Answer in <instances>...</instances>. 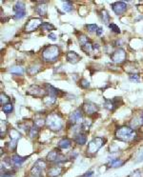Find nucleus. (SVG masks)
Segmentation results:
<instances>
[{
    "mask_svg": "<svg viewBox=\"0 0 143 177\" xmlns=\"http://www.w3.org/2000/svg\"><path fill=\"white\" fill-rule=\"evenodd\" d=\"M45 119H46V127L50 130H52V132H58L63 129V126H64L63 117L57 111H54V113H51L50 114H48Z\"/></svg>",
    "mask_w": 143,
    "mask_h": 177,
    "instance_id": "f257e3e1",
    "label": "nucleus"
},
{
    "mask_svg": "<svg viewBox=\"0 0 143 177\" xmlns=\"http://www.w3.org/2000/svg\"><path fill=\"white\" fill-rule=\"evenodd\" d=\"M115 136L117 139L125 143H132L134 142L137 138V134L136 130L132 129L131 127L122 126L115 130Z\"/></svg>",
    "mask_w": 143,
    "mask_h": 177,
    "instance_id": "f03ea898",
    "label": "nucleus"
},
{
    "mask_svg": "<svg viewBox=\"0 0 143 177\" xmlns=\"http://www.w3.org/2000/svg\"><path fill=\"white\" fill-rule=\"evenodd\" d=\"M60 55V49L57 45H49L42 51V59L48 63L56 61Z\"/></svg>",
    "mask_w": 143,
    "mask_h": 177,
    "instance_id": "7ed1b4c3",
    "label": "nucleus"
},
{
    "mask_svg": "<svg viewBox=\"0 0 143 177\" xmlns=\"http://www.w3.org/2000/svg\"><path fill=\"white\" fill-rule=\"evenodd\" d=\"M105 143H106V139L103 137L93 138V139L88 143L87 149H86L87 153L91 155L95 154L104 145H105Z\"/></svg>",
    "mask_w": 143,
    "mask_h": 177,
    "instance_id": "20e7f679",
    "label": "nucleus"
},
{
    "mask_svg": "<svg viewBox=\"0 0 143 177\" xmlns=\"http://www.w3.org/2000/svg\"><path fill=\"white\" fill-rule=\"evenodd\" d=\"M46 161L54 163L56 165H60L62 163L66 162V157L65 155H63L60 151V149H54L53 151H51L47 154L46 156Z\"/></svg>",
    "mask_w": 143,
    "mask_h": 177,
    "instance_id": "39448f33",
    "label": "nucleus"
},
{
    "mask_svg": "<svg viewBox=\"0 0 143 177\" xmlns=\"http://www.w3.org/2000/svg\"><path fill=\"white\" fill-rule=\"evenodd\" d=\"M111 60L114 62L115 64H122L126 61V57H127V53L124 49H117L114 51V53H111Z\"/></svg>",
    "mask_w": 143,
    "mask_h": 177,
    "instance_id": "423d86ee",
    "label": "nucleus"
},
{
    "mask_svg": "<svg viewBox=\"0 0 143 177\" xmlns=\"http://www.w3.org/2000/svg\"><path fill=\"white\" fill-rule=\"evenodd\" d=\"M47 168V161L44 159H38L34 162V166L30 170V174L35 176H42V171L46 170Z\"/></svg>",
    "mask_w": 143,
    "mask_h": 177,
    "instance_id": "0eeeda50",
    "label": "nucleus"
},
{
    "mask_svg": "<svg viewBox=\"0 0 143 177\" xmlns=\"http://www.w3.org/2000/svg\"><path fill=\"white\" fill-rule=\"evenodd\" d=\"M13 18L15 20H20L26 15V6L22 1H17L13 6Z\"/></svg>",
    "mask_w": 143,
    "mask_h": 177,
    "instance_id": "6e6552de",
    "label": "nucleus"
},
{
    "mask_svg": "<svg viewBox=\"0 0 143 177\" xmlns=\"http://www.w3.org/2000/svg\"><path fill=\"white\" fill-rule=\"evenodd\" d=\"M26 93L28 95H31V96L34 97H42L44 98L46 95H48V92H47L46 89H43L41 87L37 86V85H32L29 87V89H27Z\"/></svg>",
    "mask_w": 143,
    "mask_h": 177,
    "instance_id": "1a4fd4ad",
    "label": "nucleus"
},
{
    "mask_svg": "<svg viewBox=\"0 0 143 177\" xmlns=\"http://www.w3.org/2000/svg\"><path fill=\"white\" fill-rule=\"evenodd\" d=\"M83 111H82L81 108L76 109L75 111H73L70 115H69V123L72 126L75 125H79L83 121Z\"/></svg>",
    "mask_w": 143,
    "mask_h": 177,
    "instance_id": "9d476101",
    "label": "nucleus"
},
{
    "mask_svg": "<svg viewBox=\"0 0 143 177\" xmlns=\"http://www.w3.org/2000/svg\"><path fill=\"white\" fill-rule=\"evenodd\" d=\"M81 110L83 111L84 114H86L88 116L93 115L95 113H97L98 111H99V107L95 104V103L91 102V101H87L84 102L81 106Z\"/></svg>",
    "mask_w": 143,
    "mask_h": 177,
    "instance_id": "9b49d317",
    "label": "nucleus"
},
{
    "mask_svg": "<svg viewBox=\"0 0 143 177\" xmlns=\"http://www.w3.org/2000/svg\"><path fill=\"white\" fill-rule=\"evenodd\" d=\"M43 24V21L41 18H31L25 25V32H34L41 27Z\"/></svg>",
    "mask_w": 143,
    "mask_h": 177,
    "instance_id": "f8f14e48",
    "label": "nucleus"
},
{
    "mask_svg": "<svg viewBox=\"0 0 143 177\" xmlns=\"http://www.w3.org/2000/svg\"><path fill=\"white\" fill-rule=\"evenodd\" d=\"M121 103H122L121 97H115L114 99H112V100L106 99L105 102H104V107H105L107 110L114 111L117 107H119V104H121Z\"/></svg>",
    "mask_w": 143,
    "mask_h": 177,
    "instance_id": "ddd939ff",
    "label": "nucleus"
},
{
    "mask_svg": "<svg viewBox=\"0 0 143 177\" xmlns=\"http://www.w3.org/2000/svg\"><path fill=\"white\" fill-rule=\"evenodd\" d=\"M111 7L112 10L114 11V13L117 15H121L127 11V4L123 1L115 2V3H113L111 5Z\"/></svg>",
    "mask_w": 143,
    "mask_h": 177,
    "instance_id": "4468645a",
    "label": "nucleus"
},
{
    "mask_svg": "<svg viewBox=\"0 0 143 177\" xmlns=\"http://www.w3.org/2000/svg\"><path fill=\"white\" fill-rule=\"evenodd\" d=\"M63 172V168L59 165H54L47 170V176L48 177H57L61 175Z\"/></svg>",
    "mask_w": 143,
    "mask_h": 177,
    "instance_id": "2eb2a0df",
    "label": "nucleus"
},
{
    "mask_svg": "<svg viewBox=\"0 0 143 177\" xmlns=\"http://www.w3.org/2000/svg\"><path fill=\"white\" fill-rule=\"evenodd\" d=\"M80 59H81V57L73 51H69L68 53H66V60L71 64H76L77 62H79Z\"/></svg>",
    "mask_w": 143,
    "mask_h": 177,
    "instance_id": "dca6fc26",
    "label": "nucleus"
},
{
    "mask_svg": "<svg viewBox=\"0 0 143 177\" xmlns=\"http://www.w3.org/2000/svg\"><path fill=\"white\" fill-rule=\"evenodd\" d=\"M47 10H48L47 3L44 1L38 2V5H36V6L34 7V12L36 13L39 16H46Z\"/></svg>",
    "mask_w": 143,
    "mask_h": 177,
    "instance_id": "f3484780",
    "label": "nucleus"
},
{
    "mask_svg": "<svg viewBox=\"0 0 143 177\" xmlns=\"http://www.w3.org/2000/svg\"><path fill=\"white\" fill-rule=\"evenodd\" d=\"M11 158H12V163H13V167L20 168L22 166V164H23V163L28 159V157H22L18 154H15V155H13Z\"/></svg>",
    "mask_w": 143,
    "mask_h": 177,
    "instance_id": "a211bd4d",
    "label": "nucleus"
},
{
    "mask_svg": "<svg viewBox=\"0 0 143 177\" xmlns=\"http://www.w3.org/2000/svg\"><path fill=\"white\" fill-rule=\"evenodd\" d=\"M73 141H75V144H77L79 146H83L86 144L87 142V136H86V132H79L77 133L75 137H73Z\"/></svg>",
    "mask_w": 143,
    "mask_h": 177,
    "instance_id": "6ab92c4d",
    "label": "nucleus"
},
{
    "mask_svg": "<svg viewBox=\"0 0 143 177\" xmlns=\"http://www.w3.org/2000/svg\"><path fill=\"white\" fill-rule=\"evenodd\" d=\"M45 86H46V91L48 92V94L53 95V96H56V97H58L61 94H63V92L60 91V89L54 88V86L49 85V84H46Z\"/></svg>",
    "mask_w": 143,
    "mask_h": 177,
    "instance_id": "aec40b11",
    "label": "nucleus"
},
{
    "mask_svg": "<svg viewBox=\"0 0 143 177\" xmlns=\"http://www.w3.org/2000/svg\"><path fill=\"white\" fill-rule=\"evenodd\" d=\"M72 146V140L68 137H63L58 142V149H67Z\"/></svg>",
    "mask_w": 143,
    "mask_h": 177,
    "instance_id": "412c9836",
    "label": "nucleus"
},
{
    "mask_svg": "<svg viewBox=\"0 0 143 177\" xmlns=\"http://www.w3.org/2000/svg\"><path fill=\"white\" fill-rule=\"evenodd\" d=\"M41 69H42V66H41L40 64H34L32 65V66H30L28 68V70H27V72L29 73L30 75H34L36 74V73H38L41 70Z\"/></svg>",
    "mask_w": 143,
    "mask_h": 177,
    "instance_id": "4be33fe9",
    "label": "nucleus"
},
{
    "mask_svg": "<svg viewBox=\"0 0 143 177\" xmlns=\"http://www.w3.org/2000/svg\"><path fill=\"white\" fill-rule=\"evenodd\" d=\"M56 96H53V95H46L45 97L43 98V103L45 106H48V107H50V106L54 105V103H56Z\"/></svg>",
    "mask_w": 143,
    "mask_h": 177,
    "instance_id": "5701e85b",
    "label": "nucleus"
},
{
    "mask_svg": "<svg viewBox=\"0 0 143 177\" xmlns=\"http://www.w3.org/2000/svg\"><path fill=\"white\" fill-rule=\"evenodd\" d=\"M80 49L82 50L83 53L88 54V55H90L91 53L93 51V44L90 41V42L86 43V44H84L83 46H80Z\"/></svg>",
    "mask_w": 143,
    "mask_h": 177,
    "instance_id": "b1692460",
    "label": "nucleus"
},
{
    "mask_svg": "<svg viewBox=\"0 0 143 177\" xmlns=\"http://www.w3.org/2000/svg\"><path fill=\"white\" fill-rule=\"evenodd\" d=\"M9 134H10V137H11V140L17 141L18 139H20L21 138V133L15 129H11L9 130Z\"/></svg>",
    "mask_w": 143,
    "mask_h": 177,
    "instance_id": "393cba45",
    "label": "nucleus"
},
{
    "mask_svg": "<svg viewBox=\"0 0 143 177\" xmlns=\"http://www.w3.org/2000/svg\"><path fill=\"white\" fill-rule=\"evenodd\" d=\"M125 164V161L124 160H122V159H114V160H112L111 162H110V167L111 168H120V167H122L123 165Z\"/></svg>",
    "mask_w": 143,
    "mask_h": 177,
    "instance_id": "a878e982",
    "label": "nucleus"
},
{
    "mask_svg": "<svg viewBox=\"0 0 143 177\" xmlns=\"http://www.w3.org/2000/svg\"><path fill=\"white\" fill-rule=\"evenodd\" d=\"M24 69L21 66H13L10 69V72L15 75H22L24 73Z\"/></svg>",
    "mask_w": 143,
    "mask_h": 177,
    "instance_id": "bb28decb",
    "label": "nucleus"
},
{
    "mask_svg": "<svg viewBox=\"0 0 143 177\" xmlns=\"http://www.w3.org/2000/svg\"><path fill=\"white\" fill-rule=\"evenodd\" d=\"M28 134L30 136V138H32V139H34V138H36L38 134H39V129L34 125L28 132Z\"/></svg>",
    "mask_w": 143,
    "mask_h": 177,
    "instance_id": "cd10ccee",
    "label": "nucleus"
},
{
    "mask_svg": "<svg viewBox=\"0 0 143 177\" xmlns=\"http://www.w3.org/2000/svg\"><path fill=\"white\" fill-rule=\"evenodd\" d=\"M100 16H101V19H102V21L105 24H109L110 23V19H111V17H110L109 13L107 12L106 10H101Z\"/></svg>",
    "mask_w": 143,
    "mask_h": 177,
    "instance_id": "c85d7f7f",
    "label": "nucleus"
},
{
    "mask_svg": "<svg viewBox=\"0 0 143 177\" xmlns=\"http://www.w3.org/2000/svg\"><path fill=\"white\" fill-rule=\"evenodd\" d=\"M63 10L65 13H71L73 10V6L70 1H63Z\"/></svg>",
    "mask_w": 143,
    "mask_h": 177,
    "instance_id": "c756f323",
    "label": "nucleus"
},
{
    "mask_svg": "<svg viewBox=\"0 0 143 177\" xmlns=\"http://www.w3.org/2000/svg\"><path fill=\"white\" fill-rule=\"evenodd\" d=\"M13 111V105L12 103H8V104L2 106V111L6 114H10L12 113V111Z\"/></svg>",
    "mask_w": 143,
    "mask_h": 177,
    "instance_id": "7c9ffc66",
    "label": "nucleus"
},
{
    "mask_svg": "<svg viewBox=\"0 0 143 177\" xmlns=\"http://www.w3.org/2000/svg\"><path fill=\"white\" fill-rule=\"evenodd\" d=\"M6 147L8 148L10 151H15L16 149V147H17V141L15 140H11L10 142H8L6 144Z\"/></svg>",
    "mask_w": 143,
    "mask_h": 177,
    "instance_id": "2f4dec72",
    "label": "nucleus"
},
{
    "mask_svg": "<svg viewBox=\"0 0 143 177\" xmlns=\"http://www.w3.org/2000/svg\"><path fill=\"white\" fill-rule=\"evenodd\" d=\"M85 28H86L87 31L91 32V34H93V32L97 34V32L98 30V27L97 24H87V25L85 26Z\"/></svg>",
    "mask_w": 143,
    "mask_h": 177,
    "instance_id": "473e14b6",
    "label": "nucleus"
},
{
    "mask_svg": "<svg viewBox=\"0 0 143 177\" xmlns=\"http://www.w3.org/2000/svg\"><path fill=\"white\" fill-rule=\"evenodd\" d=\"M41 29L43 30V31H53V30H54L56 28H54V26L53 25V24L49 23V22H43V24L41 25Z\"/></svg>",
    "mask_w": 143,
    "mask_h": 177,
    "instance_id": "72a5a7b5",
    "label": "nucleus"
},
{
    "mask_svg": "<svg viewBox=\"0 0 143 177\" xmlns=\"http://www.w3.org/2000/svg\"><path fill=\"white\" fill-rule=\"evenodd\" d=\"M34 125L35 127H37L38 129H40V128H42L44 125H46V119H42V118L34 119Z\"/></svg>",
    "mask_w": 143,
    "mask_h": 177,
    "instance_id": "f704fd0d",
    "label": "nucleus"
},
{
    "mask_svg": "<svg viewBox=\"0 0 143 177\" xmlns=\"http://www.w3.org/2000/svg\"><path fill=\"white\" fill-rule=\"evenodd\" d=\"M78 41H79V44H80V46H83L84 44H86V43L90 42V39L88 38L87 35L80 34L78 36Z\"/></svg>",
    "mask_w": 143,
    "mask_h": 177,
    "instance_id": "c9c22d12",
    "label": "nucleus"
},
{
    "mask_svg": "<svg viewBox=\"0 0 143 177\" xmlns=\"http://www.w3.org/2000/svg\"><path fill=\"white\" fill-rule=\"evenodd\" d=\"M0 103H1V105L2 106H4V105H6L8 104V103H10V98L7 96L6 94L3 93V92H1V95H0Z\"/></svg>",
    "mask_w": 143,
    "mask_h": 177,
    "instance_id": "e433bc0d",
    "label": "nucleus"
},
{
    "mask_svg": "<svg viewBox=\"0 0 143 177\" xmlns=\"http://www.w3.org/2000/svg\"><path fill=\"white\" fill-rule=\"evenodd\" d=\"M79 86H80V88L82 89H88L90 87V82L87 79H85V78H82V79H80V81H79Z\"/></svg>",
    "mask_w": 143,
    "mask_h": 177,
    "instance_id": "4c0bfd02",
    "label": "nucleus"
},
{
    "mask_svg": "<svg viewBox=\"0 0 143 177\" xmlns=\"http://www.w3.org/2000/svg\"><path fill=\"white\" fill-rule=\"evenodd\" d=\"M109 28H110V30H111L113 32H115V34H120L119 27H118L117 25H115V23H110L109 24Z\"/></svg>",
    "mask_w": 143,
    "mask_h": 177,
    "instance_id": "58836bf2",
    "label": "nucleus"
},
{
    "mask_svg": "<svg viewBox=\"0 0 143 177\" xmlns=\"http://www.w3.org/2000/svg\"><path fill=\"white\" fill-rule=\"evenodd\" d=\"M130 79L132 81H136V82H138L139 81V75L137 73H131L130 74Z\"/></svg>",
    "mask_w": 143,
    "mask_h": 177,
    "instance_id": "ea45409f",
    "label": "nucleus"
},
{
    "mask_svg": "<svg viewBox=\"0 0 143 177\" xmlns=\"http://www.w3.org/2000/svg\"><path fill=\"white\" fill-rule=\"evenodd\" d=\"M129 177H141V172H140L139 170H134V172H132L130 175H129Z\"/></svg>",
    "mask_w": 143,
    "mask_h": 177,
    "instance_id": "a19ab883",
    "label": "nucleus"
},
{
    "mask_svg": "<svg viewBox=\"0 0 143 177\" xmlns=\"http://www.w3.org/2000/svg\"><path fill=\"white\" fill-rule=\"evenodd\" d=\"M1 177H15V172H12V171H6V172L1 174Z\"/></svg>",
    "mask_w": 143,
    "mask_h": 177,
    "instance_id": "79ce46f5",
    "label": "nucleus"
},
{
    "mask_svg": "<svg viewBox=\"0 0 143 177\" xmlns=\"http://www.w3.org/2000/svg\"><path fill=\"white\" fill-rule=\"evenodd\" d=\"M93 170H89V171H87V172L85 174H83V175H81L79 177H93Z\"/></svg>",
    "mask_w": 143,
    "mask_h": 177,
    "instance_id": "37998d69",
    "label": "nucleus"
},
{
    "mask_svg": "<svg viewBox=\"0 0 143 177\" xmlns=\"http://www.w3.org/2000/svg\"><path fill=\"white\" fill-rule=\"evenodd\" d=\"M48 37L50 38L51 40H53V41H56V40L57 39V38H56V35L54 34H53V32H51V34H49Z\"/></svg>",
    "mask_w": 143,
    "mask_h": 177,
    "instance_id": "c03bdc74",
    "label": "nucleus"
},
{
    "mask_svg": "<svg viewBox=\"0 0 143 177\" xmlns=\"http://www.w3.org/2000/svg\"><path fill=\"white\" fill-rule=\"evenodd\" d=\"M102 34H103V29L102 28H98L97 32V36H100V35Z\"/></svg>",
    "mask_w": 143,
    "mask_h": 177,
    "instance_id": "a18cd8bd",
    "label": "nucleus"
},
{
    "mask_svg": "<svg viewBox=\"0 0 143 177\" xmlns=\"http://www.w3.org/2000/svg\"><path fill=\"white\" fill-rule=\"evenodd\" d=\"M139 118V123H140V127L143 126V113L140 114V116L138 117Z\"/></svg>",
    "mask_w": 143,
    "mask_h": 177,
    "instance_id": "49530a36",
    "label": "nucleus"
},
{
    "mask_svg": "<svg viewBox=\"0 0 143 177\" xmlns=\"http://www.w3.org/2000/svg\"><path fill=\"white\" fill-rule=\"evenodd\" d=\"M142 161H143V153L138 157V159H137V161H136V162H142Z\"/></svg>",
    "mask_w": 143,
    "mask_h": 177,
    "instance_id": "de8ad7c7",
    "label": "nucleus"
},
{
    "mask_svg": "<svg viewBox=\"0 0 143 177\" xmlns=\"http://www.w3.org/2000/svg\"><path fill=\"white\" fill-rule=\"evenodd\" d=\"M28 177H42V176H35V175H32V174H30Z\"/></svg>",
    "mask_w": 143,
    "mask_h": 177,
    "instance_id": "09e8293b",
    "label": "nucleus"
}]
</instances>
